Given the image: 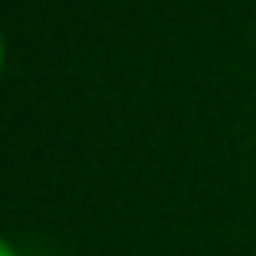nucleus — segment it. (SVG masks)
<instances>
[{"mask_svg": "<svg viewBox=\"0 0 256 256\" xmlns=\"http://www.w3.org/2000/svg\"><path fill=\"white\" fill-rule=\"evenodd\" d=\"M0 65H4V39H0Z\"/></svg>", "mask_w": 256, "mask_h": 256, "instance_id": "nucleus-2", "label": "nucleus"}, {"mask_svg": "<svg viewBox=\"0 0 256 256\" xmlns=\"http://www.w3.org/2000/svg\"><path fill=\"white\" fill-rule=\"evenodd\" d=\"M0 256H16V250H13V246L6 244L4 237H0Z\"/></svg>", "mask_w": 256, "mask_h": 256, "instance_id": "nucleus-1", "label": "nucleus"}]
</instances>
